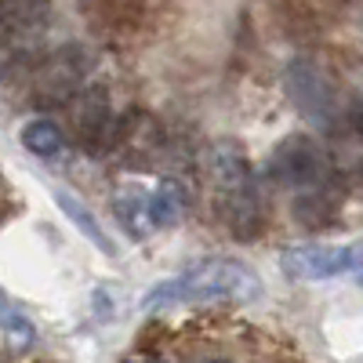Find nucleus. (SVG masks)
Here are the masks:
<instances>
[{"label": "nucleus", "instance_id": "obj_9", "mask_svg": "<svg viewBox=\"0 0 363 363\" xmlns=\"http://www.w3.org/2000/svg\"><path fill=\"white\" fill-rule=\"evenodd\" d=\"M145 203H149V218H153V225L167 229V225H178L182 218H186L189 193H186V186H182L178 178H164L160 186L153 189V196H145Z\"/></svg>", "mask_w": 363, "mask_h": 363}, {"label": "nucleus", "instance_id": "obj_10", "mask_svg": "<svg viewBox=\"0 0 363 363\" xmlns=\"http://www.w3.org/2000/svg\"><path fill=\"white\" fill-rule=\"evenodd\" d=\"M55 203L62 207V215H66V218H69V222H73V225H77V229H80V233H84L102 255H116V244L109 240V233L99 225V218L91 215V211H87L73 193H55Z\"/></svg>", "mask_w": 363, "mask_h": 363}, {"label": "nucleus", "instance_id": "obj_12", "mask_svg": "<svg viewBox=\"0 0 363 363\" xmlns=\"http://www.w3.org/2000/svg\"><path fill=\"white\" fill-rule=\"evenodd\" d=\"M62 142H66L62 128H58L55 120H48V116H37V120H29V124L22 128V145H26L33 157H44V160L58 157Z\"/></svg>", "mask_w": 363, "mask_h": 363}, {"label": "nucleus", "instance_id": "obj_7", "mask_svg": "<svg viewBox=\"0 0 363 363\" xmlns=\"http://www.w3.org/2000/svg\"><path fill=\"white\" fill-rule=\"evenodd\" d=\"M363 265V247H323V244H306V247H287L280 255V269L291 280H335L345 272Z\"/></svg>", "mask_w": 363, "mask_h": 363}, {"label": "nucleus", "instance_id": "obj_4", "mask_svg": "<svg viewBox=\"0 0 363 363\" xmlns=\"http://www.w3.org/2000/svg\"><path fill=\"white\" fill-rule=\"evenodd\" d=\"M87 73H91V55L80 44H66L62 51L44 55L29 69V99L40 109H62V102L84 84Z\"/></svg>", "mask_w": 363, "mask_h": 363}, {"label": "nucleus", "instance_id": "obj_5", "mask_svg": "<svg viewBox=\"0 0 363 363\" xmlns=\"http://www.w3.org/2000/svg\"><path fill=\"white\" fill-rule=\"evenodd\" d=\"M265 171H269V182H277V186H284V189H294V193L335 174L330 157L323 153V145L316 138H309V135L284 138L277 149H272Z\"/></svg>", "mask_w": 363, "mask_h": 363}, {"label": "nucleus", "instance_id": "obj_11", "mask_svg": "<svg viewBox=\"0 0 363 363\" xmlns=\"http://www.w3.org/2000/svg\"><path fill=\"white\" fill-rule=\"evenodd\" d=\"M113 211L120 215V225L128 229L131 240H145L149 229H153V218H149V203H145V196H142L138 189H124V193L116 196Z\"/></svg>", "mask_w": 363, "mask_h": 363}, {"label": "nucleus", "instance_id": "obj_1", "mask_svg": "<svg viewBox=\"0 0 363 363\" xmlns=\"http://www.w3.org/2000/svg\"><path fill=\"white\" fill-rule=\"evenodd\" d=\"M262 294V280L247 262L236 258H207L189 269H182L178 277L164 280L145 294V309H171V306H244Z\"/></svg>", "mask_w": 363, "mask_h": 363}, {"label": "nucleus", "instance_id": "obj_13", "mask_svg": "<svg viewBox=\"0 0 363 363\" xmlns=\"http://www.w3.org/2000/svg\"><path fill=\"white\" fill-rule=\"evenodd\" d=\"M0 330H4V335H8L15 345H22V349L37 342V327H33V320H29L4 291H0Z\"/></svg>", "mask_w": 363, "mask_h": 363}, {"label": "nucleus", "instance_id": "obj_8", "mask_svg": "<svg viewBox=\"0 0 363 363\" xmlns=\"http://www.w3.org/2000/svg\"><path fill=\"white\" fill-rule=\"evenodd\" d=\"M338 207H342V182H338V174L316 182V186L298 189V196L291 203L294 218L306 225V229H323L327 222H335Z\"/></svg>", "mask_w": 363, "mask_h": 363}, {"label": "nucleus", "instance_id": "obj_2", "mask_svg": "<svg viewBox=\"0 0 363 363\" xmlns=\"http://www.w3.org/2000/svg\"><path fill=\"white\" fill-rule=\"evenodd\" d=\"M207 174L215 182V211L229 236L258 240L265 229L262 186L236 142H215L207 149Z\"/></svg>", "mask_w": 363, "mask_h": 363}, {"label": "nucleus", "instance_id": "obj_6", "mask_svg": "<svg viewBox=\"0 0 363 363\" xmlns=\"http://www.w3.org/2000/svg\"><path fill=\"white\" fill-rule=\"evenodd\" d=\"M69 135L87 149V153H109L113 135H116V116L109 106V95L102 87H77L62 102Z\"/></svg>", "mask_w": 363, "mask_h": 363}, {"label": "nucleus", "instance_id": "obj_14", "mask_svg": "<svg viewBox=\"0 0 363 363\" xmlns=\"http://www.w3.org/2000/svg\"><path fill=\"white\" fill-rule=\"evenodd\" d=\"M84 8L87 11L95 8V15H99L102 26L120 29L124 22H135V15L142 11V0H84Z\"/></svg>", "mask_w": 363, "mask_h": 363}, {"label": "nucleus", "instance_id": "obj_3", "mask_svg": "<svg viewBox=\"0 0 363 363\" xmlns=\"http://www.w3.org/2000/svg\"><path fill=\"white\" fill-rule=\"evenodd\" d=\"M287 95L291 102L298 106V113L309 120L313 128L320 131H338L342 120H345V106H342V95L335 80H330L316 62H309V58H294V62L287 66Z\"/></svg>", "mask_w": 363, "mask_h": 363}, {"label": "nucleus", "instance_id": "obj_15", "mask_svg": "<svg viewBox=\"0 0 363 363\" xmlns=\"http://www.w3.org/2000/svg\"><path fill=\"white\" fill-rule=\"evenodd\" d=\"M359 284H363V277H359Z\"/></svg>", "mask_w": 363, "mask_h": 363}]
</instances>
